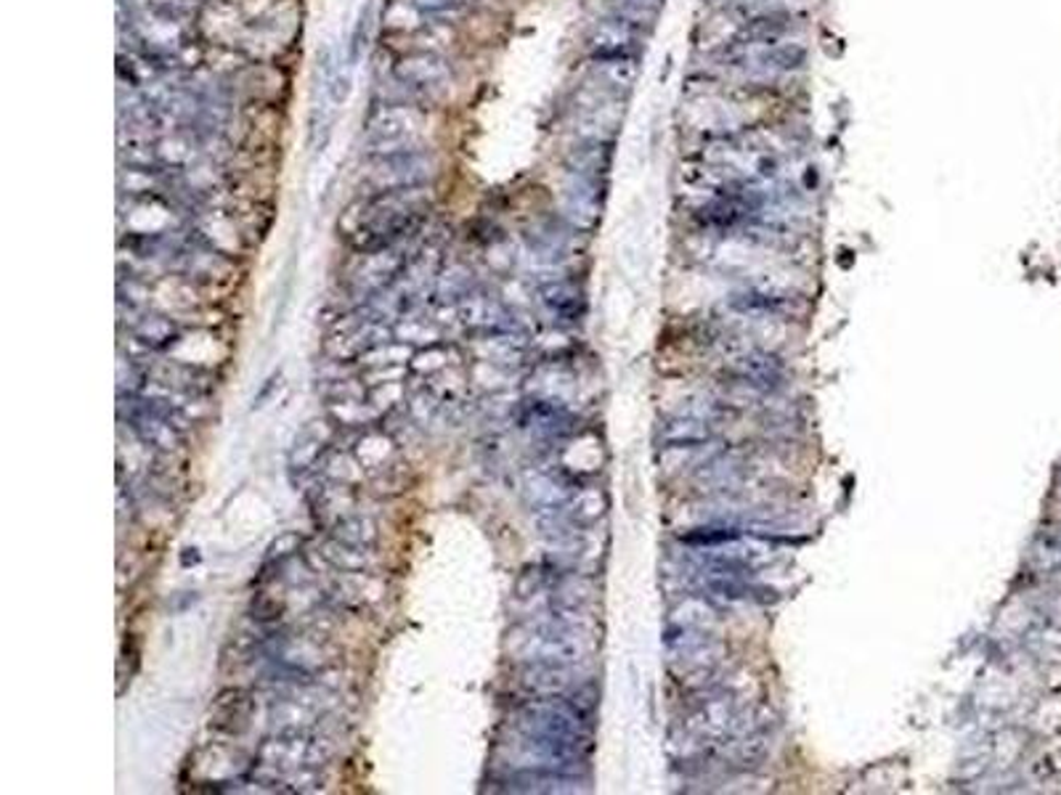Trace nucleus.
Masks as SVG:
<instances>
[{"mask_svg":"<svg viewBox=\"0 0 1061 795\" xmlns=\"http://www.w3.org/2000/svg\"><path fill=\"white\" fill-rule=\"evenodd\" d=\"M332 740L316 735L314 729H282L271 735L258 748V761L280 772H297V769H321L332 759Z\"/></svg>","mask_w":1061,"mask_h":795,"instance_id":"1","label":"nucleus"},{"mask_svg":"<svg viewBox=\"0 0 1061 795\" xmlns=\"http://www.w3.org/2000/svg\"><path fill=\"white\" fill-rule=\"evenodd\" d=\"M419 131H423V114L412 103H380L367 118L369 157L419 148Z\"/></svg>","mask_w":1061,"mask_h":795,"instance_id":"2","label":"nucleus"},{"mask_svg":"<svg viewBox=\"0 0 1061 795\" xmlns=\"http://www.w3.org/2000/svg\"><path fill=\"white\" fill-rule=\"evenodd\" d=\"M433 176V157L425 148H406V152L374 154L367 159L364 186L372 194L409 189V186H425Z\"/></svg>","mask_w":1061,"mask_h":795,"instance_id":"3","label":"nucleus"},{"mask_svg":"<svg viewBox=\"0 0 1061 795\" xmlns=\"http://www.w3.org/2000/svg\"><path fill=\"white\" fill-rule=\"evenodd\" d=\"M724 67L743 69L759 77L791 75L807 64V51L799 43H773V45H741L724 43L717 54Z\"/></svg>","mask_w":1061,"mask_h":795,"instance_id":"4","label":"nucleus"},{"mask_svg":"<svg viewBox=\"0 0 1061 795\" xmlns=\"http://www.w3.org/2000/svg\"><path fill=\"white\" fill-rule=\"evenodd\" d=\"M449 77V62H446L444 56L433 54V51H417V54L398 59L396 67H393V82H396L398 88H404L406 93H409V99L412 96H425L428 90L446 86Z\"/></svg>","mask_w":1061,"mask_h":795,"instance_id":"5","label":"nucleus"},{"mask_svg":"<svg viewBox=\"0 0 1061 795\" xmlns=\"http://www.w3.org/2000/svg\"><path fill=\"white\" fill-rule=\"evenodd\" d=\"M603 197H605V178L576 176V173L568 176L562 212H566L568 221L573 223V229L590 231L598 225L600 210H603Z\"/></svg>","mask_w":1061,"mask_h":795,"instance_id":"6","label":"nucleus"},{"mask_svg":"<svg viewBox=\"0 0 1061 795\" xmlns=\"http://www.w3.org/2000/svg\"><path fill=\"white\" fill-rule=\"evenodd\" d=\"M592 51V59H608V56H639L645 45V30L634 27L619 16H608L590 30L587 37Z\"/></svg>","mask_w":1061,"mask_h":795,"instance_id":"7","label":"nucleus"},{"mask_svg":"<svg viewBox=\"0 0 1061 795\" xmlns=\"http://www.w3.org/2000/svg\"><path fill=\"white\" fill-rule=\"evenodd\" d=\"M255 700L248 689L229 687L216 695L210 706V729L226 737H239L250 729Z\"/></svg>","mask_w":1061,"mask_h":795,"instance_id":"8","label":"nucleus"},{"mask_svg":"<svg viewBox=\"0 0 1061 795\" xmlns=\"http://www.w3.org/2000/svg\"><path fill=\"white\" fill-rule=\"evenodd\" d=\"M573 413L562 404H558V400L530 398L521 406L523 428L534 430L536 435H542L545 441H562V438H568L573 432Z\"/></svg>","mask_w":1061,"mask_h":795,"instance_id":"9","label":"nucleus"},{"mask_svg":"<svg viewBox=\"0 0 1061 795\" xmlns=\"http://www.w3.org/2000/svg\"><path fill=\"white\" fill-rule=\"evenodd\" d=\"M794 27H796V16L791 11L767 9V11H759V14L743 19L741 27H737L730 43H741V45L783 43V37L791 35Z\"/></svg>","mask_w":1061,"mask_h":795,"instance_id":"10","label":"nucleus"},{"mask_svg":"<svg viewBox=\"0 0 1061 795\" xmlns=\"http://www.w3.org/2000/svg\"><path fill=\"white\" fill-rule=\"evenodd\" d=\"M536 295H539L542 308H545L558 324H576V321L584 316V308H587L584 292H581L573 281H566V279L545 281Z\"/></svg>","mask_w":1061,"mask_h":795,"instance_id":"11","label":"nucleus"},{"mask_svg":"<svg viewBox=\"0 0 1061 795\" xmlns=\"http://www.w3.org/2000/svg\"><path fill=\"white\" fill-rule=\"evenodd\" d=\"M521 687L530 697H555V695H571L576 687L568 665H553V663H526L521 671Z\"/></svg>","mask_w":1061,"mask_h":795,"instance_id":"12","label":"nucleus"},{"mask_svg":"<svg viewBox=\"0 0 1061 795\" xmlns=\"http://www.w3.org/2000/svg\"><path fill=\"white\" fill-rule=\"evenodd\" d=\"M592 75L598 80V88L611 96L630 93L637 86L639 77V56H608V59H594Z\"/></svg>","mask_w":1061,"mask_h":795,"instance_id":"13","label":"nucleus"},{"mask_svg":"<svg viewBox=\"0 0 1061 795\" xmlns=\"http://www.w3.org/2000/svg\"><path fill=\"white\" fill-rule=\"evenodd\" d=\"M613 163L611 139H584L568 154V173L590 178H605Z\"/></svg>","mask_w":1061,"mask_h":795,"instance_id":"14","label":"nucleus"},{"mask_svg":"<svg viewBox=\"0 0 1061 795\" xmlns=\"http://www.w3.org/2000/svg\"><path fill=\"white\" fill-rule=\"evenodd\" d=\"M717 432L711 422L701 417H679L666 422L664 428V443L677 445V449H693V445L709 443Z\"/></svg>","mask_w":1061,"mask_h":795,"instance_id":"15","label":"nucleus"},{"mask_svg":"<svg viewBox=\"0 0 1061 795\" xmlns=\"http://www.w3.org/2000/svg\"><path fill=\"white\" fill-rule=\"evenodd\" d=\"M321 554H325V560L335 567V571L348 573V575H361L369 567V562H372L369 560L367 546L346 544V541L335 539V535L329 541H325Z\"/></svg>","mask_w":1061,"mask_h":795,"instance_id":"16","label":"nucleus"},{"mask_svg":"<svg viewBox=\"0 0 1061 795\" xmlns=\"http://www.w3.org/2000/svg\"><path fill=\"white\" fill-rule=\"evenodd\" d=\"M735 372H737V377H741L746 385L765 387V390H769V387H778L780 379H783V368H780L778 361L769 358V355H762V353L746 355L743 361H737Z\"/></svg>","mask_w":1061,"mask_h":795,"instance_id":"17","label":"nucleus"},{"mask_svg":"<svg viewBox=\"0 0 1061 795\" xmlns=\"http://www.w3.org/2000/svg\"><path fill=\"white\" fill-rule=\"evenodd\" d=\"M135 340L146 345L149 351H163L178 340V327L165 316H144L135 324Z\"/></svg>","mask_w":1061,"mask_h":795,"instance_id":"18","label":"nucleus"},{"mask_svg":"<svg viewBox=\"0 0 1061 795\" xmlns=\"http://www.w3.org/2000/svg\"><path fill=\"white\" fill-rule=\"evenodd\" d=\"M664 0H613L611 16L624 19L639 30H650L658 22Z\"/></svg>","mask_w":1061,"mask_h":795,"instance_id":"19","label":"nucleus"},{"mask_svg":"<svg viewBox=\"0 0 1061 795\" xmlns=\"http://www.w3.org/2000/svg\"><path fill=\"white\" fill-rule=\"evenodd\" d=\"M332 535H335V539L346 541V544L369 549L374 544V541H378V526H374L369 517L348 515V517H342V520L335 522Z\"/></svg>","mask_w":1061,"mask_h":795,"instance_id":"20","label":"nucleus"},{"mask_svg":"<svg viewBox=\"0 0 1061 795\" xmlns=\"http://www.w3.org/2000/svg\"><path fill=\"white\" fill-rule=\"evenodd\" d=\"M472 289H475L472 287V274L464 265H451V268H446L444 274L436 276V295L441 297L444 302H455L457 306Z\"/></svg>","mask_w":1061,"mask_h":795,"instance_id":"21","label":"nucleus"},{"mask_svg":"<svg viewBox=\"0 0 1061 795\" xmlns=\"http://www.w3.org/2000/svg\"><path fill=\"white\" fill-rule=\"evenodd\" d=\"M284 610H287V605H284L282 597H274V594L261 592V594H255V597H252L250 618L255 620L258 626H274L276 620H282Z\"/></svg>","mask_w":1061,"mask_h":795,"instance_id":"22","label":"nucleus"},{"mask_svg":"<svg viewBox=\"0 0 1061 795\" xmlns=\"http://www.w3.org/2000/svg\"><path fill=\"white\" fill-rule=\"evenodd\" d=\"M783 306H786L783 297L765 295V292H748V295L735 297V308L746 310V313H780Z\"/></svg>","mask_w":1061,"mask_h":795,"instance_id":"23","label":"nucleus"},{"mask_svg":"<svg viewBox=\"0 0 1061 795\" xmlns=\"http://www.w3.org/2000/svg\"><path fill=\"white\" fill-rule=\"evenodd\" d=\"M406 3L414 5L417 11H423V14L430 16L433 22H444V19L457 16L459 11H462V0H406Z\"/></svg>","mask_w":1061,"mask_h":795,"instance_id":"24","label":"nucleus"},{"mask_svg":"<svg viewBox=\"0 0 1061 795\" xmlns=\"http://www.w3.org/2000/svg\"><path fill=\"white\" fill-rule=\"evenodd\" d=\"M369 19H372V5H364V11H361L359 19H356V27H353V35H351V51H348V64H353L359 62V56H361V51H364V45H367V35H369Z\"/></svg>","mask_w":1061,"mask_h":795,"instance_id":"25","label":"nucleus"},{"mask_svg":"<svg viewBox=\"0 0 1061 795\" xmlns=\"http://www.w3.org/2000/svg\"><path fill=\"white\" fill-rule=\"evenodd\" d=\"M297 549H300V535L297 533L280 535V539H276L269 549V565H282V562L295 557Z\"/></svg>","mask_w":1061,"mask_h":795,"instance_id":"26","label":"nucleus"}]
</instances>
